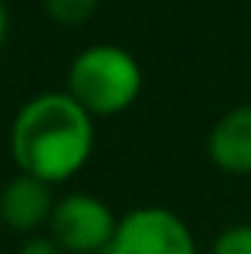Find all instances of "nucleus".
I'll use <instances>...</instances> for the list:
<instances>
[{
  "instance_id": "obj_4",
  "label": "nucleus",
  "mask_w": 251,
  "mask_h": 254,
  "mask_svg": "<svg viewBox=\"0 0 251 254\" xmlns=\"http://www.w3.org/2000/svg\"><path fill=\"white\" fill-rule=\"evenodd\" d=\"M110 254H200L190 225L168 206H135L123 212Z\"/></svg>"
},
{
  "instance_id": "obj_11",
  "label": "nucleus",
  "mask_w": 251,
  "mask_h": 254,
  "mask_svg": "<svg viewBox=\"0 0 251 254\" xmlns=\"http://www.w3.org/2000/svg\"><path fill=\"white\" fill-rule=\"evenodd\" d=\"M90 254H110V248H107V251H90Z\"/></svg>"
},
{
  "instance_id": "obj_8",
  "label": "nucleus",
  "mask_w": 251,
  "mask_h": 254,
  "mask_svg": "<svg viewBox=\"0 0 251 254\" xmlns=\"http://www.w3.org/2000/svg\"><path fill=\"white\" fill-rule=\"evenodd\" d=\"M209 254H251V222L226 225V229L213 238Z\"/></svg>"
},
{
  "instance_id": "obj_7",
  "label": "nucleus",
  "mask_w": 251,
  "mask_h": 254,
  "mask_svg": "<svg viewBox=\"0 0 251 254\" xmlns=\"http://www.w3.org/2000/svg\"><path fill=\"white\" fill-rule=\"evenodd\" d=\"M97 6H100V0H42L45 16L55 26H64V29L84 26L97 13Z\"/></svg>"
},
{
  "instance_id": "obj_6",
  "label": "nucleus",
  "mask_w": 251,
  "mask_h": 254,
  "mask_svg": "<svg viewBox=\"0 0 251 254\" xmlns=\"http://www.w3.org/2000/svg\"><path fill=\"white\" fill-rule=\"evenodd\" d=\"M206 155L222 174H251V103H239L216 119L206 135Z\"/></svg>"
},
{
  "instance_id": "obj_3",
  "label": "nucleus",
  "mask_w": 251,
  "mask_h": 254,
  "mask_svg": "<svg viewBox=\"0 0 251 254\" xmlns=\"http://www.w3.org/2000/svg\"><path fill=\"white\" fill-rule=\"evenodd\" d=\"M120 216L110 209L94 193H64L55 199L52 219L45 225L55 245L64 254H90V251H107L116 235Z\"/></svg>"
},
{
  "instance_id": "obj_5",
  "label": "nucleus",
  "mask_w": 251,
  "mask_h": 254,
  "mask_svg": "<svg viewBox=\"0 0 251 254\" xmlns=\"http://www.w3.org/2000/svg\"><path fill=\"white\" fill-rule=\"evenodd\" d=\"M55 209V193L52 184L16 171L0 187V225H6L16 235H36L45 229Z\"/></svg>"
},
{
  "instance_id": "obj_2",
  "label": "nucleus",
  "mask_w": 251,
  "mask_h": 254,
  "mask_svg": "<svg viewBox=\"0 0 251 254\" xmlns=\"http://www.w3.org/2000/svg\"><path fill=\"white\" fill-rule=\"evenodd\" d=\"M64 90L94 119L123 116L142 97V64L129 49L116 42H94L81 49L68 64Z\"/></svg>"
},
{
  "instance_id": "obj_1",
  "label": "nucleus",
  "mask_w": 251,
  "mask_h": 254,
  "mask_svg": "<svg viewBox=\"0 0 251 254\" xmlns=\"http://www.w3.org/2000/svg\"><path fill=\"white\" fill-rule=\"evenodd\" d=\"M94 142V116L68 90H42L29 97L10 123V158L16 171L52 187L87 168Z\"/></svg>"
},
{
  "instance_id": "obj_9",
  "label": "nucleus",
  "mask_w": 251,
  "mask_h": 254,
  "mask_svg": "<svg viewBox=\"0 0 251 254\" xmlns=\"http://www.w3.org/2000/svg\"><path fill=\"white\" fill-rule=\"evenodd\" d=\"M16 254H64V251L58 248L55 238H52L49 232H45V235H26Z\"/></svg>"
},
{
  "instance_id": "obj_10",
  "label": "nucleus",
  "mask_w": 251,
  "mask_h": 254,
  "mask_svg": "<svg viewBox=\"0 0 251 254\" xmlns=\"http://www.w3.org/2000/svg\"><path fill=\"white\" fill-rule=\"evenodd\" d=\"M6 36H10V13H6V3L0 0V52L6 45Z\"/></svg>"
}]
</instances>
